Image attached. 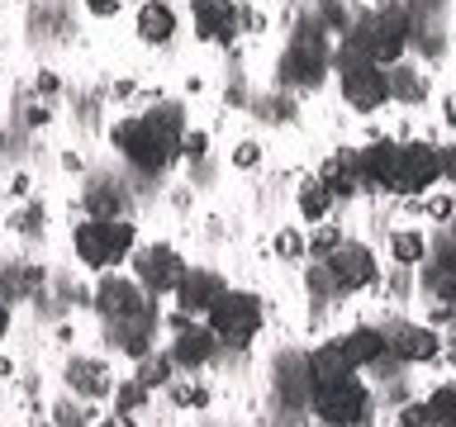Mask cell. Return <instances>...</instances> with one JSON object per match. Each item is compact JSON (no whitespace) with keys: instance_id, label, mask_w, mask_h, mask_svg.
<instances>
[{"instance_id":"83f0119b","label":"cell","mask_w":456,"mask_h":427,"mask_svg":"<svg viewBox=\"0 0 456 427\" xmlns=\"http://www.w3.org/2000/svg\"><path fill=\"white\" fill-rule=\"evenodd\" d=\"M428 413H433V427H452L456 423V384H437L433 399H428Z\"/></svg>"},{"instance_id":"1f68e13d","label":"cell","mask_w":456,"mask_h":427,"mask_svg":"<svg viewBox=\"0 0 456 427\" xmlns=\"http://www.w3.org/2000/svg\"><path fill=\"white\" fill-rule=\"evenodd\" d=\"M256 162H262V148H256V142H238V148H233V166L248 171V166H256Z\"/></svg>"},{"instance_id":"4dcf8cb0","label":"cell","mask_w":456,"mask_h":427,"mask_svg":"<svg viewBox=\"0 0 456 427\" xmlns=\"http://www.w3.org/2000/svg\"><path fill=\"white\" fill-rule=\"evenodd\" d=\"M142 399H148V390H142L138 380H134V384H124V390H119V413H134Z\"/></svg>"},{"instance_id":"52a82bcc","label":"cell","mask_w":456,"mask_h":427,"mask_svg":"<svg viewBox=\"0 0 456 427\" xmlns=\"http://www.w3.org/2000/svg\"><path fill=\"white\" fill-rule=\"evenodd\" d=\"M314 413L328 427H362L370 413V394L356 380H338V384H319L314 390Z\"/></svg>"},{"instance_id":"6da1fadb","label":"cell","mask_w":456,"mask_h":427,"mask_svg":"<svg viewBox=\"0 0 456 427\" xmlns=\"http://www.w3.org/2000/svg\"><path fill=\"white\" fill-rule=\"evenodd\" d=\"M114 148H119L138 171H167L171 162L181 157V138H185V124H181V109H152V114H134V119L114 124Z\"/></svg>"},{"instance_id":"484cf974","label":"cell","mask_w":456,"mask_h":427,"mask_svg":"<svg viewBox=\"0 0 456 427\" xmlns=\"http://www.w3.org/2000/svg\"><path fill=\"white\" fill-rule=\"evenodd\" d=\"M390 256L399 266H419L423 256H428V242H423V233H413V228H404V233H395L390 238Z\"/></svg>"},{"instance_id":"603a6c76","label":"cell","mask_w":456,"mask_h":427,"mask_svg":"<svg viewBox=\"0 0 456 427\" xmlns=\"http://www.w3.org/2000/svg\"><path fill=\"white\" fill-rule=\"evenodd\" d=\"M395 152H399V142H390V138L366 142V148H362V171H366V185H385V176H390V166H395Z\"/></svg>"},{"instance_id":"d4e9b609","label":"cell","mask_w":456,"mask_h":427,"mask_svg":"<svg viewBox=\"0 0 456 427\" xmlns=\"http://www.w3.org/2000/svg\"><path fill=\"white\" fill-rule=\"evenodd\" d=\"M119 209H124V195H119V185H91L86 190V214L91 219H119Z\"/></svg>"},{"instance_id":"30bf717a","label":"cell","mask_w":456,"mask_h":427,"mask_svg":"<svg viewBox=\"0 0 456 427\" xmlns=\"http://www.w3.org/2000/svg\"><path fill=\"white\" fill-rule=\"evenodd\" d=\"M323 67H328L323 38L319 34H299L290 48H285V57H281V81L285 85H314L323 77Z\"/></svg>"},{"instance_id":"e0dca14e","label":"cell","mask_w":456,"mask_h":427,"mask_svg":"<svg viewBox=\"0 0 456 427\" xmlns=\"http://www.w3.org/2000/svg\"><path fill=\"white\" fill-rule=\"evenodd\" d=\"M195 34L205 43H228L238 34V10L233 0H205V5H195Z\"/></svg>"},{"instance_id":"74e56055","label":"cell","mask_w":456,"mask_h":427,"mask_svg":"<svg viewBox=\"0 0 456 427\" xmlns=\"http://www.w3.org/2000/svg\"><path fill=\"white\" fill-rule=\"evenodd\" d=\"M428 214H433V219H452V199H447V195L433 199V205H428Z\"/></svg>"},{"instance_id":"8d00e7d4","label":"cell","mask_w":456,"mask_h":427,"mask_svg":"<svg viewBox=\"0 0 456 427\" xmlns=\"http://www.w3.org/2000/svg\"><path fill=\"white\" fill-rule=\"evenodd\" d=\"M57 427H86V413H71V408H57Z\"/></svg>"},{"instance_id":"4fadbf2b","label":"cell","mask_w":456,"mask_h":427,"mask_svg":"<svg viewBox=\"0 0 456 427\" xmlns=\"http://www.w3.org/2000/svg\"><path fill=\"white\" fill-rule=\"evenodd\" d=\"M319 181L333 190V199H347V195H362L366 190V171H362V148H342L323 162Z\"/></svg>"},{"instance_id":"ab89813d","label":"cell","mask_w":456,"mask_h":427,"mask_svg":"<svg viewBox=\"0 0 456 427\" xmlns=\"http://www.w3.org/2000/svg\"><path fill=\"white\" fill-rule=\"evenodd\" d=\"M442 119H447L456 128V95H447V105H442Z\"/></svg>"},{"instance_id":"3957f363","label":"cell","mask_w":456,"mask_h":427,"mask_svg":"<svg viewBox=\"0 0 456 427\" xmlns=\"http://www.w3.org/2000/svg\"><path fill=\"white\" fill-rule=\"evenodd\" d=\"M347 38L370 57V62L395 67L399 57H404V48H409V10H404V5H395V0H385V5H380V10H370Z\"/></svg>"},{"instance_id":"277c9868","label":"cell","mask_w":456,"mask_h":427,"mask_svg":"<svg viewBox=\"0 0 456 427\" xmlns=\"http://www.w3.org/2000/svg\"><path fill=\"white\" fill-rule=\"evenodd\" d=\"M71 242H77V256L86 266L110 270L134 252V223L128 219H86L77 233H71Z\"/></svg>"},{"instance_id":"9a60e30c","label":"cell","mask_w":456,"mask_h":427,"mask_svg":"<svg viewBox=\"0 0 456 427\" xmlns=\"http://www.w3.org/2000/svg\"><path fill=\"white\" fill-rule=\"evenodd\" d=\"M95 309L105 318H128V313L148 309V294H142L138 280H124V276H105L95 285Z\"/></svg>"},{"instance_id":"d6986e66","label":"cell","mask_w":456,"mask_h":427,"mask_svg":"<svg viewBox=\"0 0 456 427\" xmlns=\"http://www.w3.org/2000/svg\"><path fill=\"white\" fill-rule=\"evenodd\" d=\"M224 294L219 276H209V270H185V280L176 285V304L181 313H209V304Z\"/></svg>"},{"instance_id":"cb8c5ba5","label":"cell","mask_w":456,"mask_h":427,"mask_svg":"<svg viewBox=\"0 0 456 427\" xmlns=\"http://www.w3.org/2000/svg\"><path fill=\"white\" fill-rule=\"evenodd\" d=\"M295 205H299V214H305V219L323 223V219H328V209H333V190H328V185H323L319 176H309L305 185H299Z\"/></svg>"},{"instance_id":"7402d4cb","label":"cell","mask_w":456,"mask_h":427,"mask_svg":"<svg viewBox=\"0 0 456 427\" xmlns=\"http://www.w3.org/2000/svg\"><path fill=\"white\" fill-rule=\"evenodd\" d=\"M390 100H399V105H423L428 77L419 67H390Z\"/></svg>"},{"instance_id":"d6a6232c","label":"cell","mask_w":456,"mask_h":427,"mask_svg":"<svg viewBox=\"0 0 456 427\" xmlns=\"http://www.w3.org/2000/svg\"><path fill=\"white\" fill-rule=\"evenodd\" d=\"M276 252H281V256H299V252H305V238H299L295 228H285V233L276 238Z\"/></svg>"},{"instance_id":"5bb4252c","label":"cell","mask_w":456,"mask_h":427,"mask_svg":"<svg viewBox=\"0 0 456 427\" xmlns=\"http://www.w3.org/2000/svg\"><path fill=\"white\" fill-rule=\"evenodd\" d=\"M185 318H191V313H181V318H176V342H171V361L185 366V370H195V366L214 361V351H219V337H214L209 327L185 323Z\"/></svg>"},{"instance_id":"b9f144b4","label":"cell","mask_w":456,"mask_h":427,"mask_svg":"<svg viewBox=\"0 0 456 427\" xmlns=\"http://www.w3.org/2000/svg\"><path fill=\"white\" fill-rule=\"evenodd\" d=\"M0 148H5V128H0Z\"/></svg>"},{"instance_id":"8fae6325","label":"cell","mask_w":456,"mask_h":427,"mask_svg":"<svg viewBox=\"0 0 456 427\" xmlns=\"http://www.w3.org/2000/svg\"><path fill=\"white\" fill-rule=\"evenodd\" d=\"M385 351L399 356V361L419 366V361H433V356L442 351V342L433 327H419V323H395L385 327Z\"/></svg>"},{"instance_id":"8992f818","label":"cell","mask_w":456,"mask_h":427,"mask_svg":"<svg viewBox=\"0 0 456 427\" xmlns=\"http://www.w3.org/2000/svg\"><path fill=\"white\" fill-rule=\"evenodd\" d=\"M437 181H442V148H433V142H404L395 152V166H390L380 190L409 199V195H423Z\"/></svg>"},{"instance_id":"f546056e","label":"cell","mask_w":456,"mask_h":427,"mask_svg":"<svg viewBox=\"0 0 456 427\" xmlns=\"http://www.w3.org/2000/svg\"><path fill=\"white\" fill-rule=\"evenodd\" d=\"M399 427H433V413H428V399L423 404H409L399 413Z\"/></svg>"},{"instance_id":"ee69618b","label":"cell","mask_w":456,"mask_h":427,"mask_svg":"<svg viewBox=\"0 0 456 427\" xmlns=\"http://www.w3.org/2000/svg\"><path fill=\"white\" fill-rule=\"evenodd\" d=\"M452 323H456V304H452Z\"/></svg>"},{"instance_id":"4316f807","label":"cell","mask_w":456,"mask_h":427,"mask_svg":"<svg viewBox=\"0 0 456 427\" xmlns=\"http://www.w3.org/2000/svg\"><path fill=\"white\" fill-rule=\"evenodd\" d=\"M171 370H176V361H171V351H167V356H152V351H148V356L138 361V384L152 394L157 384H167V380H171Z\"/></svg>"},{"instance_id":"7a4b0ae2","label":"cell","mask_w":456,"mask_h":427,"mask_svg":"<svg viewBox=\"0 0 456 427\" xmlns=\"http://www.w3.org/2000/svg\"><path fill=\"white\" fill-rule=\"evenodd\" d=\"M333 62H338V81H342V95H347L352 109L370 114V109H380L385 100H390V71H385L380 62H370L352 38H342Z\"/></svg>"},{"instance_id":"7c38bea8","label":"cell","mask_w":456,"mask_h":427,"mask_svg":"<svg viewBox=\"0 0 456 427\" xmlns=\"http://www.w3.org/2000/svg\"><path fill=\"white\" fill-rule=\"evenodd\" d=\"M152 333H157V309L152 304L128 313V318H110V342L124 356H134V361H142V356L152 351Z\"/></svg>"},{"instance_id":"836d02e7","label":"cell","mask_w":456,"mask_h":427,"mask_svg":"<svg viewBox=\"0 0 456 427\" xmlns=\"http://www.w3.org/2000/svg\"><path fill=\"white\" fill-rule=\"evenodd\" d=\"M205 142H209L205 133H185V138H181V152H185V157H195V162H200V157H205Z\"/></svg>"},{"instance_id":"60d3db41","label":"cell","mask_w":456,"mask_h":427,"mask_svg":"<svg viewBox=\"0 0 456 427\" xmlns=\"http://www.w3.org/2000/svg\"><path fill=\"white\" fill-rule=\"evenodd\" d=\"M5 327H10V309L0 304V337H5Z\"/></svg>"},{"instance_id":"9c48e42d","label":"cell","mask_w":456,"mask_h":427,"mask_svg":"<svg viewBox=\"0 0 456 427\" xmlns=\"http://www.w3.org/2000/svg\"><path fill=\"white\" fill-rule=\"evenodd\" d=\"M134 270H138V285L142 290H152V294H176V285L185 280V266L171 247H162V242H152V247H142L134 256Z\"/></svg>"},{"instance_id":"f35d334b","label":"cell","mask_w":456,"mask_h":427,"mask_svg":"<svg viewBox=\"0 0 456 427\" xmlns=\"http://www.w3.org/2000/svg\"><path fill=\"white\" fill-rule=\"evenodd\" d=\"M100 427H134V418H128V413H114V418H100Z\"/></svg>"},{"instance_id":"ffe728a7","label":"cell","mask_w":456,"mask_h":427,"mask_svg":"<svg viewBox=\"0 0 456 427\" xmlns=\"http://www.w3.org/2000/svg\"><path fill=\"white\" fill-rule=\"evenodd\" d=\"M176 34V14H171L162 0H148V5L138 10V38L142 43H171Z\"/></svg>"},{"instance_id":"ac0fdd59","label":"cell","mask_w":456,"mask_h":427,"mask_svg":"<svg viewBox=\"0 0 456 427\" xmlns=\"http://www.w3.org/2000/svg\"><path fill=\"white\" fill-rule=\"evenodd\" d=\"M67 384H71V394H81V399L114 394V375L105 370V361H91V356H77V361L67 366Z\"/></svg>"},{"instance_id":"5b68a950","label":"cell","mask_w":456,"mask_h":427,"mask_svg":"<svg viewBox=\"0 0 456 427\" xmlns=\"http://www.w3.org/2000/svg\"><path fill=\"white\" fill-rule=\"evenodd\" d=\"M209 333L219 337V347H248L262 333V299L242 290H224L209 304Z\"/></svg>"},{"instance_id":"ba28073f","label":"cell","mask_w":456,"mask_h":427,"mask_svg":"<svg viewBox=\"0 0 456 427\" xmlns=\"http://www.w3.org/2000/svg\"><path fill=\"white\" fill-rule=\"evenodd\" d=\"M328 276H333L338 294H352V290H366L370 280H376V256H370V247H362V242H347L342 238L333 252L323 256Z\"/></svg>"},{"instance_id":"d590c367","label":"cell","mask_w":456,"mask_h":427,"mask_svg":"<svg viewBox=\"0 0 456 427\" xmlns=\"http://www.w3.org/2000/svg\"><path fill=\"white\" fill-rule=\"evenodd\" d=\"M442 176L456 185V142H452V148H442Z\"/></svg>"},{"instance_id":"f1b7e54d","label":"cell","mask_w":456,"mask_h":427,"mask_svg":"<svg viewBox=\"0 0 456 427\" xmlns=\"http://www.w3.org/2000/svg\"><path fill=\"white\" fill-rule=\"evenodd\" d=\"M338 242H342V228H319V233L309 238V252H314V256H328Z\"/></svg>"},{"instance_id":"7bdbcfd3","label":"cell","mask_w":456,"mask_h":427,"mask_svg":"<svg viewBox=\"0 0 456 427\" xmlns=\"http://www.w3.org/2000/svg\"><path fill=\"white\" fill-rule=\"evenodd\" d=\"M195 5H205V0H191V10H195Z\"/></svg>"},{"instance_id":"2e32d148","label":"cell","mask_w":456,"mask_h":427,"mask_svg":"<svg viewBox=\"0 0 456 427\" xmlns=\"http://www.w3.org/2000/svg\"><path fill=\"white\" fill-rule=\"evenodd\" d=\"M309 384L319 390V384H338V380H352V356L342 351V342H323V347L309 351Z\"/></svg>"},{"instance_id":"44dd1931","label":"cell","mask_w":456,"mask_h":427,"mask_svg":"<svg viewBox=\"0 0 456 427\" xmlns=\"http://www.w3.org/2000/svg\"><path fill=\"white\" fill-rule=\"evenodd\" d=\"M342 342V351L352 356V366H370V361H380V356H390L385 351V333H376V327H352L347 337H338Z\"/></svg>"},{"instance_id":"e575fe53","label":"cell","mask_w":456,"mask_h":427,"mask_svg":"<svg viewBox=\"0 0 456 427\" xmlns=\"http://www.w3.org/2000/svg\"><path fill=\"white\" fill-rule=\"evenodd\" d=\"M86 10H91L95 20H110V14H119V0H86Z\"/></svg>"}]
</instances>
